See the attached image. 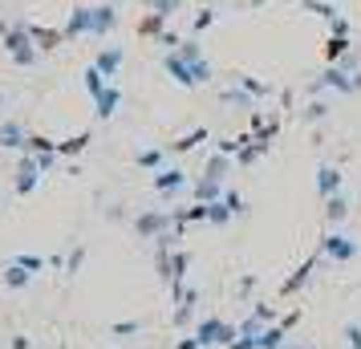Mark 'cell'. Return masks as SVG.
Returning a JSON list of instances; mask_svg holds the SVG:
<instances>
[{
	"label": "cell",
	"mask_w": 361,
	"mask_h": 349,
	"mask_svg": "<svg viewBox=\"0 0 361 349\" xmlns=\"http://www.w3.org/2000/svg\"><path fill=\"white\" fill-rule=\"evenodd\" d=\"M325 114H329V106H325V102H312L309 110H305V118H309V122H321Z\"/></svg>",
	"instance_id": "obj_8"
},
{
	"label": "cell",
	"mask_w": 361,
	"mask_h": 349,
	"mask_svg": "<svg viewBox=\"0 0 361 349\" xmlns=\"http://www.w3.org/2000/svg\"><path fill=\"white\" fill-rule=\"evenodd\" d=\"M349 216V203H345V195L337 191V195H329L325 200V219L329 224H341V219Z\"/></svg>",
	"instance_id": "obj_5"
},
{
	"label": "cell",
	"mask_w": 361,
	"mask_h": 349,
	"mask_svg": "<svg viewBox=\"0 0 361 349\" xmlns=\"http://www.w3.org/2000/svg\"><path fill=\"white\" fill-rule=\"evenodd\" d=\"M345 53H349V37H329L325 41V66H337Z\"/></svg>",
	"instance_id": "obj_6"
},
{
	"label": "cell",
	"mask_w": 361,
	"mask_h": 349,
	"mask_svg": "<svg viewBox=\"0 0 361 349\" xmlns=\"http://www.w3.org/2000/svg\"><path fill=\"white\" fill-rule=\"evenodd\" d=\"M317 191H321V200L337 195V191H341V171H337V166H321V171H317Z\"/></svg>",
	"instance_id": "obj_3"
},
{
	"label": "cell",
	"mask_w": 361,
	"mask_h": 349,
	"mask_svg": "<svg viewBox=\"0 0 361 349\" xmlns=\"http://www.w3.org/2000/svg\"><path fill=\"white\" fill-rule=\"evenodd\" d=\"M329 37H349V20L345 17H333V33Z\"/></svg>",
	"instance_id": "obj_9"
},
{
	"label": "cell",
	"mask_w": 361,
	"mask_h": 349,
	"mask_svg": "<svg viewBox=\"0 0 361 349\" xmlns=\"http://www.w3.org/2000/svg\"><path fill=\"white\" fill-rule=\"evenodd\" d=\"M345 349H361V325H345Z\"/></svg>",
	"instance_id": "obj_7"
},
{
	"label": "cell",
	"mask_w": 361,
	"mask_h": 349,
	"mask_svg": "<svg viewBox=\"0 0 361 349\" xmlns=\"http://www.w3.org/2000/svg\"><path fill=\"white\" fill-rule=\"evenodd\" d=\"M361 252V244L353 240V235L345 232H329L325 240H321V256H329V260H337V264H345V260H353Z\"/></svg>",
	"instance_id": "obj_1"
},
{
	"label": "cell",
	"mask_w": 361,
	"mask_h": 349,
	"mask_svg": "<svg viewBox=\"0 0 361 349\" xmlns=\"http://www.w3.org/2000/svg\"><path fill=\"white\" fill-rule=\"evenodd\" d=\"M312 268H317V256H312V260H305V264L296 268V276H288V281H284V288H280V293H284V297H293V293H300V288L309 284Z\"/></svg>",
	"instance_id": "obj_4"
},
{
	"label": "cell",
	"mask_w": 361,
	"mask_h": 349,
	"mask_svg": "<svg viewBox=\"0 0 361 349\" xmlns=\"http://www.w3.org/2000/svg\"><path fill=\"white\" fill-rule=\"evenodd\" d=\"M284 349H317V345H309V341H296V337H293V341H288Z\"/></svg>",
	"instance_id": "obj_11"
},
{
	"label": "cell",
	"mask_w": 361,
	"mask_h": 349,
	"mask_svg": "<svg viewBox=\"0 0 361 349\" xmlns=\"http://www.w3.org/2000/svg\"><path fill=\"white\" fill-rule=\"evenodd\" d=\"M296 321H300V309H293L280 325H268V329L260 333V349H284L288 345V333L296 329Z\"/></svg>",
	"instance_id": "obj_2"
},
{
	"label": "cell",
	"mask_w": 361,
	"mask_h": 349,
	"mask_svg": "<svg viewBox=\"0 0 361 349\" xmlns=\"http://www.w3.org/2000/svg\"><path fill=\"white\" fill-rule=\"evenodd\" d=\"M244 85H247V94H260V98L268 94V85H264V82H252V78H244Z\"/></svg>",
	"instance_id": "obj_10"
}]
</instances>
